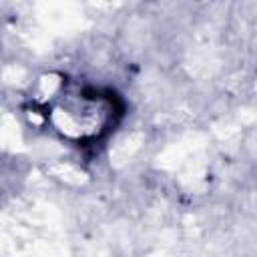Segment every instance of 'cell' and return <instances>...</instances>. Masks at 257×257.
Wrapping results in <instances>:
<instances>
[{"mask_svg": "<svg viewBox=\"0 0 257 257\" xmlns=\"http://www.w3.org/2000/svg\"><path fill=\"white\" fill-rule=\"evenodd\" d=\"M118 114L116 98L90 84L72 82L56 90L48 100V120L64 139L72 143H92L100 139Z\"/></svg>", "mask_w": 257, "mask_h": 257, "instance_id": "1", "label": "cell"}]
</instances>
